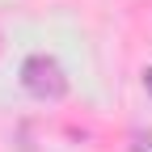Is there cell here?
<instances>
[{
  "instance_id": "1",
  "label": "cell",
  "mask_w": 152,
  "mask_h": 152,
  "mask_svg": "<svg viewBox=\"0 0 152 152\" xmlns=\"http://www.w3.org/2000/svg\"><path fill=\"white\" fill-rule=\"evenodd\" d=\"M21 85L38 102H59L68 93V76H64L59 59H51V55H30L21 64Z\"/></svg>"
},
{
  "instance_id": "2",
  "label": "cell",
  "mask_w": 152,
  "mask_h": 152,
  "mask_svg": "<svg viewBox=\"0 0 152 152\" xmlns=\"http://www.w3.org/2000/svg\"><path fill=\"white\" fill-rule=\"evenodd\" d=\"M144 89H148V97H152V68H144Z\"/></svg>"
}]
</instances>
